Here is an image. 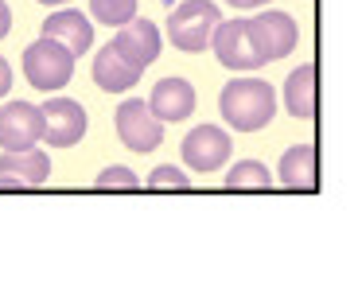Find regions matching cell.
<instances>
[{
	"mask_svg": "<svg viewBox=\"0 0 358 284\" xmlns=\"http://www.w3.org/2000/svg\"><path fill=\"white\" fill-rule=\"evenodd\" d=\"M218 113L234 133H261L277 117V90L265 78H230L218 94Z\"/></svg>",
	"mask_w": 358,
	"mask_h": 284,
	"instance_id": "1",
	"label": "cell"
},
{
	"mask_svg": "<svg viewBox=\"0 0 358 284\" xmlns=\"http://www.w3.org/2000/svg\"><path fill=\"white\" fill-rule=\"evenodd\" d=\"M218 24H222V12H218L215 0H183L168 16V39L179 51L203 55L206 47L215 43Z\"/></svg>",
	"mask_w": 358,
	"mask_h": 284,
	"instance_id": "2",
	"label": "cell"
},
{
	"mask_svg": "<svg viewBox=\"0 0 358 284\" xmlns=\"http://www.w3.org/2000/svg\"><path fill=\"white\" fill-rule=\"evenodd\" d=\"M74 62L78 55L71 51L66 43L51 36H39L36 43L24 51V78L39 90V94H55V90H63L66 82L74 78Z\"/></svg>",
	"mask_w": 358,
	"mask_h": 284,
	"instance_id": "3",
	"label": "cell"
},
{
	"mask_svg": "<svg viewBox=\"0 0 358 284\" xmlns=\"http://www.w3.org/2000/svg\"><path fill=\"white\" fill-rule=\"evenodd\" d=\"M210 51H215V59L222 62L226 71H257V66H265V55H261L257 39H253L250 16L222 20L215 31Z\"/></svg>",
	"mask_w": 358,
	"mask_h": 284,
	"instance_id": "4",
	"label": "cell"
},
{
	"mask_svg": "<svg viewBox=\"0 0 358 284\" xmlns=\"http://www.w3.org/2000/svg\"><path fill=\"white\" fill-rule=\"evenodd\" d=\"M113 125H117V136H121V144H125L129 152H156L164 141V121L152 113V106L141 98H129L117 106L113 113Z\"/></svg>",
	"mask_w": 358,
	"mask_h": 284,
	"instance_id": "5",
	"label": "cell"
},
{
	"mask_svg": "<svg viewBox=\"0 0 358 284\" xmlns=\"http://www.w3.org/2000/svg\"><path fill=\"white\" fill-rule=\"evenodd\" d=\"M179 152H183V164H187L191 171H218L230 160L234 141L222 125H195V129L183 136V148Z\"/></svg>",
	"mask_w": 358,
	"mask_h": 284,
	"instance_id": "6",
	"label": "cell"
},
{
	"mask_svg": "<svg viewBox=\"0 0 358 284\" xmlns=\"http://www.w3.org/2000/svg\"><path fill=\"white\" fill-rule=\"evenodd\" d=\"M36 144H43V109L20 98L0 106V148L20 152L36 148Z\"/></svg>",
	"mask_w": 358,
	"mask_h": 284,
	"instance_id": "7",
	"label": "cell"
},
{
	"mask_svg": "<svg viewBox=\"0 0 358 284\" xmlns=\"http://www.w3.org/2000/svg\"><path fill=\"white\" fill-rule=\"evenodd\" d=\"M43 109V141L47 148H74V144L86 136V109H82V101L74 98H51Z\"/></svg>",
	"mask_w": 358,
	"mask_h": 284,
	"instance_id": "8",
	"label": "cell"
},
{
	"mask_svg": "<svg viewBox=\"0 0 358 284\" xmlns=\"http://www.w3.org/2000/svg\"><path fill=\"white\" fill-rule=\"evenodd\" d=\"M47 179H51V160L39 144L0 152V191H27V187H43Z\"/></svg>",
	"mask_w": 358,
	"mask_h": 284,
	"instance_id": "9",
	"label": "cell"
},
{
	"mask_svg": "<svg viewBox=\"0 0 358 284\" xmlns=\"http://www.w3.org/2000/svg\"><path fill=\"white\" fill-rule=\"evenodd\" d=\"M250 27H253V39H257L265 62H277L285 55H292L296 39H300V27L288 12H261V16H250Z\"/></svg>",
	"mask_w": 358,
	"mask_h": 284,
	"instance_id": "10",
	"label": "cell"
},
{
	"mask_svg": "<svg viewBox=\"0 0 358 284\" xmlns=\"http://www.w3.org/2000/svg\"><path fill=\"white\" fill-rule=\"evenodd\" d=\"M113 47L117 55H125L133 66H152L156 59H160L164 51V39H160V27L152 24V20H129L125 27H117V36H113Z\"/></svg>",
	"mask_w": 358,
	"mask_h": 284,
	"instance_id": "11",
	"label": "cell"
},
{
	"mask_svg": "<svg viewBox=\"0 0 358 284\" xmlns=\"http://www.w3.org/2000/svg\"><path fill=\"white\" fill-rule=\"evenodd\" d=\"M148 106H152V113L160 117L164 125L187 121V117L195 113V86H191L187 78H179V74H168V78H160L152 86Z\"/></svg>",
	"mask_w": 358,
	"mask_h": 284,
	"instance_id": "12",
	"label": "cell"
},
{
	"mask_svg": "<svg viewBox=\"0 0 358 284\" xmlns=\"http://www.w3.org/2000/svg\"><path fill=\"white\" fill-rule=\"evenodd\" d=\"M277 183L288 191H315L320 187V148L315 144H292L277 164Z\"/></svg>",
	"mask_w": 358,
	"mask_h": 284,
	"instance_id": "13",
	"label": "cell"
},
{
	"mask_svg": "<svg viewBox=\"0 0 358 284\" xmlns=\"http://www.w3.org/2000/svg\"><path fill=\"white\" fill-rule=\"evenodd\" d=\"M94 82L106 94H125V90H133L141 82V66H133L125 55H117V47L109 43L94 55Z\"/></svg>",
	"mask_w": 358,
	"mask_h": 284,
	"instance_id": "14",
	"label": "cell"
},
{
	"mask_svg": "<svg viewBox=\"0 0 358 284\" xmlns=\"http://www.w3.org/2000/svg\"><path fill=\"white\" fill-rule=\"evenodd\" d=\"M315 106H320V78H315L312 62H304L285 78V109L296 121H312Z\"/></svg>",
	"mask_w": 358,
	"mask_h": 284,
	"instance_id": "15",
	"label": "cell"
},
{
	"mask_svg": "<svg viewBox=\"0 0 358 284\" xmlns=\"http://www.w3.org/2000/svg\"><path fill=\"white\" fill-rule=\"evenodd\" d=\"M43 36L66 43L74 55H86L90 47H94V24H90V16H82L78 8H63V12H55V16L43 20Z\"/></svg>",
	"mask_w": 358,
	"mask_h": 284,
	"instance_id": "16",
	"label": "cell"
},
{
	"mask_svg": "<svg viewBox=\"0 0 358 284\" xmlns=\"http://www.w3.org/2000/svg\"><path fill=\"white\" fill-rule=\"evenodd\" d=\"M273 187V171L261 160H234L226 171V191H268Z\"/></svg>",
	"mask_w": 358,
	"mask_h": 284,
	"instance_id": "17",
	"label": "cell"
},
{
	"mask_svg": "<svg viewBox=\"0 0 358 284\" xmlns=\"http://www.w3.org/2000/svg\"><path fill=\"white\" fill-rule=\"evenodd\" d=\"M90 16L106 27H125L136 20V0H90Z\"/></svg>",
	"mask_w": 358,
	"mask_h": 284,
	"instance_id": "18",
	"label": "cell"
},
{
	"mask_svg": "<svg viewBox=\"0 0 358 284\" xmlns=\"http://www.w3.org/2000/svg\"><path fill=\"white\" fill-rule=\"evenodd\" d=\"M94 187L98 191H141V176L133 168H125V164H109V168L98 171Z\"/></svg>",
	"mask_w": 358,
	"mask_h": 284,
	"instance_id": "19",
	"label": "cell"
},
{
	"mask_svg": "<svg viewBox=\"0 0 358 284\" xmlns=\"http://www.w3.org/2000/svg\"><path fill=\"white\" fill-rule=\"evenodd\" d=\"M144 187H148V191H191V176L179 171V168H171V164H160V168L148 171Z\"/></svg>",
	"mask_w": 358,
	"mask_h": 284,
	"instance_id": "20",
	"label": "cell"
},
{
	"mask_svg": "<svg viewBox=\"0 0 358 284\" xmlns=\"http://www.w3.org/2000/svg\"><path fill=\"white\" fill-rule=\"evenodd\" d=\"M8 90H12V66H8V59L0 55V98H4Z\"/></svg>",
	"mask_w": 358,
	"mask_h": 284,
	"instance_id": "21",
	"label": "cell"
},
{
	"mask_svg": "<svg viewBox=\"0 0 358 284\" xmlns=\"http://www.w3.org/2000/svg\"><path fill=\"white\" fill-rule=\"evenodd\" d=\"M12 31V8H8V0H0V39Z\"/></svg>",
	"mask_w": 358,
	"mask_h": 284,
	"instance_id": "22",
	"label": "cell"
},
{
	"mask_svg": "<svg viewBox=\"0 0 358 284\" xmlns=\"http://www.w3.org/2000/svg\"><path fill=\"white\" fill-rule=\"evenodd\" d=\"M230 8H265L268 0H226Z\"/></svg>",
	"mask_w": 358,
	"mask_h": 284,
	"instance_id": "23",
	"label": "cell"
},
{
	"mask_svg": "<svg viewBox=\"0 0 358 284\" xmlns=\"http://www.w3.org/2000/svg\"><path fill=\"white\" fill-rule=\"evenodd\" d=\"M39 4H47V8H55V4H71V0H39Z\"/></svg>",
	"mask_w": 358,
	"mask_h": 284,
	"instance_id": "24",
	"label": "cell"
}]
</instances>
